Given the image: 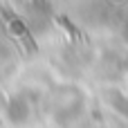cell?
Here are the masks:
<instances>
[{
	"label": "cell",
	"mask_w": 128,
	"mask_h": 128,
	"mask_svg": "<svg viewBox=\"0 0 128 128\" xmlns=\"http://www.w3.org/2000/svg\"><path fill=\"white\" fill-rule=\"evenodd\" d=\"M29 117V108L22 99H14L11 106H9V119L11 122H25Z\"/></svg>",
	"instance_id": "1"
},
{
	"label": "cell",
	"mask_w": 128,
	"mask_h": 128,
	"mask_svg": "<svg viewBox=\"0 0 128 128\" xmlns=\"http://www.w3.org/2000/svg\"><path fill=\"white\" fill-rule=\"evenodd\" d=\"M124 40L128 43V14H126V20H124Z\"/></svg>",
	"instance_id": "2"
}]
</instances>
